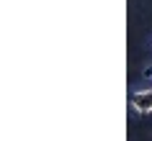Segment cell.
Returning <instances> with one entry per match:
<instances>
[{"instance_id":"2","label":"cell","mask_w":152,"mask_h":141,"mask_svg":"<svg viewBox=\"0 0 152 141\" xmlns=\"http://www.w3.org/2000/svg\"><path fill=\"white\" fill-rule=\"evenodd\" d=\"M142 77H147V80H152V64H147L142 69Z\"/></svg>"},{"instance_id":"1","label":"cell","mask_w":152,"mask_h":141,"mask_svg":"<svg viewBox=\"0 0 152 141\" xmlns=\"http://www.w3.org/2000/svg\"><path fill=\"white\" fill-rule=\"evenodd\" d=\"M129 105L137 116H150L152 113V90L150 87H142V90H134L129 95Z\"/></svg>"}]
</instances>
